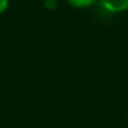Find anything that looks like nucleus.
<instances>
[{"mask_svg":"<svg viewBox=\"0 0 128 128\" xmlns=\"http://www.w3.org/2000/svg\"><path fill=\"white\" fill-rule=\"evenodd\" d=\"M98 4L107 14H121L128 10V0H98Z\"/></svg>","mask_w":128,"mask_h":128,"instance_id":"obj_1","label":"nucleus"},{"mask_svg":"<svg viewBox=\"0 0 128 128\" xmlns=\"http://www.w3.org/2000/svg\"><path fill=\"white\" fill-rule=\"evenodd\" d=\"M66 2L74 9H86L98 3V0H66Z\"/></svg>","mask_w":128,"mask_h":128,"instance_id":"obj_2","label":"nucleus"},{"mask_svg":"<svg viewBox=\"0 0 128 128\" xmlns=\"http://www.w3.org/2000/svg\"><path fill=\"white\" fill-rule=\"evenodd\" d=\"M43 4H45V8L46 9H49V10H54L55 8H57V0H43Z\"/></svg>","mask_w":128,"mask_h":128,"instance_id":"obj_3","label":"nucleus"},{"mask_svg":"<svg viewBox=\"0 0 128 128\" xmlns=\"http://www.w3.org/2000/svg\"><path fill=\"white\" fill-rule=\"evenodd\" d=\"M9 3H10V0H0V15H2V14H4V12L8 10Z\"/></svg>","mask_w":128,"mask_h":128,"instance_id":"obj_4","label":"nucleus"}]
</instances>
